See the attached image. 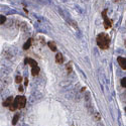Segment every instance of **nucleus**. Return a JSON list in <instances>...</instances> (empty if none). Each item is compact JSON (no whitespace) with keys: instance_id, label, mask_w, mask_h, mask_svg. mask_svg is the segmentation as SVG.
Listing matches in <instances>:
<instances>
[{"instance_id":"obj_1","label":"nucleus","mask_w":126,"mask_h":126,"mask_svg":"<svg viewBox=\"0 0 126 126\" xmlns=\"http://www.w3.org/2000/svg\"><path fill=\"white\" fill-rule=\"evenodd\" d=\"M110 36L107 34V33H104V32H101L97 35L96 37V43H97V46L101 48V49H107L109 48L110 47Z\"/></svg>"},{"instance_id":"obj_2","label":"nucleus","mask_w":126,"mask_h":126,"mask_svg":"<svg viewBox=\"0 0 126 126\" xmlns=\"http://www.w3.org/2000/svg\"><path fill=\"white\" fill-rule=\"evenodd\" d=\"M14 104L17 107V109H22L25 107L26 104V98L24 96H16L14 99Z\"/></svg>"},{"instance_id":"obj_3","label":"nucleus","mask_w":126,"mask_h":126,"mask_svg":"<svg viewBox=\"0 0 126 126\" xmlns=\"http://www.w3.org/2000/svg\"><path fill=\"white\" fill-rule=\"evenodd\" d=\"M108 10L107 9H104L102 11V18H103V22H104V27L106 29H109L112 27V21L109 19L108 15H107Z\"/></svg>"},{"instance_id":"obj_4","label":"nucleus","mask_w":126,"mask_h":126,"mask_svg":"<svg viewBox=\"0 0 126 126\" xmlns=\"http://www.w3.org/2000/svg\"><path fill=\"white\" fill-rule=\"evenodd\" d=\"M117 62L119 66L123 69V70H126V58H123V57H118L117 59Z\"/></svg>"},{"instance_id":"obj_5","label":"nucleus","mask_w":126,"mask_h":126,"mask_svg":"<svg viewBox=\"0 0 126 126\" xmlns=\"http://www.w3.org/2000/svg\"><path fill=\"white\" fill-rule=\"evenodd\" d=\"M13 102H14V98H13L12 96H10V97H8V98L3 102V106H5V107L9 108V107L13 104Z\"/></svg>"},{"instance_id":"obj_6","label":"nucleus","mask_w":126,"mask_h":126,"mask_svg":"<svg viewBox=\"0 0 126 126\" xmlns=\"http://www.w3.org/2000/svg\"><path fill=\"white\" fill-rule=\"evenodd\" d=\"M64 56H63L62 52H57V55H56V63H58V64H63L64 63Z\"/></svg>"},{"instance_id":"obj_7","label":"nucleus","mask_w":126,"mask_h":126,"mask_svg":"<svg viewBox=\"0 0 126 126\" xmlns=\"http://www.w3.org/2000/svg\"><path fill=\"white\" fill-rule=\"evenodd\" d=\"M25 64H28L31 68L32 67H35V66H37V63L34 61V60H32V59H29V58H26L25 59Z\"/></svg>"},{"instance_id":"obj_8","label":"nucleus","mask_w":126,"mask_h":126,"mask_svg":"<svg viewBox=\"0 0 126 126\" xmlns=\"http://www.w3.org/2000/svg\"><path fill=\"white\" fill-rule=\"evenodd\" d=\"M39 74V68H38V66H35V67H32L31 68V75L32 76H37Z\"/></svg>"},{"instance_id":"obj_9","label":"nucleus","mask_w":126,"mask_h":126,"mask_svg":"<svg viewBox=\"0 0 126 126\" xmlns=\"http://www.w3.org/2000/svg\"><path fill=\"white\" fill-rule=\"evenodd\" d=\"M32 41H33V39L32 38H29V39H27V41L23 45V49H28L30 47H31V45H32Z\"/></svg>"},{"instance_id":"obj_10","label":"nucleus","mask_w":126,"mask_h":126,"mask_svg":"<svg viewBox=\"0 0 126 126\" xmlns=\"http://www.w3.org/2000/svg\"><path fill=\"white\" fill-rule=\"evenodd\" d=\"M47 47L50 48L51 51H57V46L54 41H48L47 43Z\"/></svg>"},{"instance_id":"obj_11","label":"nucleus","mask_w":126,"mask_h":126,"mask_svg":"<svg viewBox=\"0 0 126 126\" xmlns=\"http://www.w3.org/2000/svg\"><path fill=\"white\" fill-rule=\"evenodd\" d=\"M19 117H20V114H19V113H16V114L14 115V117H13V119H12V124H13V125H15V124L17 123Z\"/></svg>"},{"instance_id":"obj_12","label":"nucleus","mask_w":126,"mask_h":126,"mask_svg":"<svg viewBox=\"0 0 126 126\" xmlns=\"http://www.w3.org/2000/svg\"><path fill=\"white\" fill-rule=\"evenodd\" d=\"M66 69H67L68 74H70V73H72V70H73V68H72V62H69L68 64L66 65Z\"/></svg>"},{"instance_id":"obj_13","label":"nucleus","mask_w":126,"mask_h":126,"mask_svg":"<svg viewBox=\"0 0 126 126\" xmlns=\"http://www.w3.org/2000/svg\"><path fill=\"white\" fill-rule=\"evenodd\" d=\"M15 82L17 83V84H20V83H21L22 82V77L21 76H16V78H15Z\"/></svg>"},{"instance_id":"obj_14","label":"nucleus","mask_w":126,"mask_h":126,"mask_svg":"<svg viewBox=\"0 0 126 126\" xmlns=\"http://www.w3.org/2000/svg\"><path fill=\"white\" fill-rule=\"evenodd\" d=\"M6 21H7V18L4 15H1V24H5Z\"/></svg>"},{"instance_id":"obj_15","label":"nucleus","mask_w":126,"mask_h":126,"mask_svg":"<svg viewBox=\"0 0 126 126\" xmlns=\"http://www.w3.org/2000/svg\"><path fill=\"white\" fill-rule=\"evenodd\" d=\"M121 85H122V87L126 88V77H125V78H123V79L121 80Z\"/></svg>"},{"instance_id":"obj_16","label":"nucleus","mask_w":126,"mask_h":126,"mask_svg":"<svg viewBox=\"0 0 126 126\" xmlns=\"http://www.w3.org/2000/svg\"><path fill=\"white\" fill-rule=\"evenodd\" d=\"M95 119H96V120H100V119H101L99 113H96V114H95Z\"/></svg>"},{"instance_id":"obj_17","label":"nucleus","mask_w":126,"mask_h":126,"mask_svg":"<svg viewBox=\"0 0 126 126\" xmlns=\"http://www.w3.org/2000/svg\"><path fill=\"white\" fill-rule=\"evenodd\" d=\"M22 91H23V87L20 85V87H19V92H22Z\"/></svg>"},{"instance_id":"obj_18","label":"nucleus","mask_w":126,"mask_h":126,"mask_svg":"<svg viewBox=\"0 0 126 126\" xmlns=\"http://www.w3.org/2000/svg\"><path fill=\"white\" fill-rule=\"evenodd\" d=\"M122 99H123V101H126V94L122 96Z\"/></svg>"},{"instance_id":"obj_19","label":"nucleus","mask_w":126,"mask_h":126,"mask_svg":"<svg viewBox=\"0 0 126 126\" xmlns=\"http://www.w3.org/2000/svg\"><path fill=\"white\" fill-rule=\"evenodd\" d=\"M27 83H28V80H27V79H25V86L27 85Z\"/></svg>"},{"instance_id":"obj_20","label":"nucleus","mask_w":126,"mask_h":126,"mask_svg":"<svg viewBox=\"0 0 126 126\" xmlns=\"http://www.w3.org/2000/svg\"><path fill=\"white\" fill-rule=\"evenodd\" d=\"M124 46H125V47H126V39H125V41H124Z\"/></svg>"},{"instance_id":"obj_21","label":"nucleus","mask_w":126,"mask_h":126,"mask_svg":"<svg viewBox=\"0 0 126 126\" xmlns=\"http://www.w3.org/2000/svg\"><path fill=\"white\" fill-rule=\"evenodd\" d=\"M125 112H126V108H125Z\"/></svg>"}]
</instances>
